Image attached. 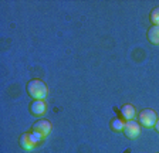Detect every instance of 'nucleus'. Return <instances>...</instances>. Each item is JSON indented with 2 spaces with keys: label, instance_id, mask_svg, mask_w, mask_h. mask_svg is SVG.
<instances>
[{
  "label": "nucleus",
  "instance_id": "f257e3e1",
  "mask_svg": "<svg viewBox=\"0 0 159 153\" xmlns=\"http://www.w3.org/2000/svg\"><path fill=\"white\" fill-rule=\"evenodd\" d=\"M27 92L34 101H44L48 95V88L41 80H31L27 84Z\"/></svg>",
  "mask_w": 159,
  "mask_h": 153
},
{
  "label": "nucleus",
  "instance_id": "f03ea898",
  "mask_svg": "<svg viewBox=\"0 0 159 153\" xmlns=\"http://www.w3.org/2000/svg\"><path fill=\"white\" fill-rule=\"evenodd\" d=\"M41 139H43V136L40 133H36V132L24 133V135L20 136V146L24 150H33Z\"/></svg>",
  "mask_w": 159,
  "mask_h": 153
},
{
  "label": "nucleus",
  "instance_id": "7ed1b4c3",
  "mask_svg": "<svg viewBox=\"0 0 159 153\" xmlns=\"http://www.w3.org/2000/svg\"><path fill=\"white\" fill-rule=\"evenodd\" d=\"M138 119L142 126L152 128V126H155L156 120H158V115H156V112L152 109H143V111H141Z\"/></svg>",
  "mask_w": 159,
  "mask_h": 153
},
{
  "label": "nucleus",
  "instance_id": "20e7f679",
  "mask_svg": "<svg viewBox=\"0 0 159 153\" xmlns=\"http://www.w3.org/2000/svg\"><path fill=\"white\" fill-rule=\"evenodd\" d=\"M124 133L129 139H136L141 135V125L135 120H128L124 125Z\"/></svg>",
  "mask_w": 159,
  "mask_h": 153
},
{
  "label": "nucleus",
  "instance_id": "39448f33",
  "mask_svg": "<svg viewBox=\"0 0 159 153\" xmlns=\"http://www.w3.org/2000/svg\"><path fill=\"white\" fill-rule=\"evenodd\" d=\"M53 130V126H51V122L47 119H40L37 120L36 123L33 125V132L40 133L43 138H47Z\"/></svg>",
  "mask_w": 159,
  "mask_h": 153
},
{
  "label": "nucleus",
  "instance_id": "423d86ee",
  "mask_svg": "<svg viewBox=\"0 0 159 153\" xmlns=\"http://www.w3.org/2000/svg\"><path fill=\"white\" fill-rule=\"evenodd\" d=\"M30 112L33 113L34 116H41L47 112V105L44 101H33L30 105Z\"/></svg>",
  "mask_w": 159,
  "mask_h": 153
},
{
  "label": "nucleus",
  "instance_id": "0eeeda50",
  "mask_svg": "<svg viewBox=\"0 0 159 153\" xmlns=\"http://www.w3.org/2000/svg\"><path fill=\"white\" fill-rule=\"evenodd\" d=\"M121 115H122L124 119H126V122H128V120H134L136 116V111L132 105L126 103V105H124V107L121 108Z\"/></svg>",
  "mask_w": 159,
  "mask_h": 153
},
{
  "label": "nucleus",
  "instance_id": "6e6552de",
  "mask_svg": "<svg viewBox=\"0 0 159 153\" xmlns=\"http://www.w3.org/2000/svg\"><path fill=\"white\" fill-rule=\"evenodd\" d=\"M148 40L149 43L159 46V26H152L148 30Z\"/></svg>",
  "mask_w": 159,
  "mask_h": 153
},
{
  "label": "nucleus",
  "instance_id": "1a4fd4ad",
  "mask_svg": "<svg viewBox=\"0 0 159 153\" xmlns=\"http://www.w3.org/2000/svg\"><path fill=\"white\" fill-rule=\"evenodd\" d=\"M124 125H125V122L121 119H116V118L111 122V128H112L115 132H124Z\"/></svg>",
  "mask_w": 159,
  "mask_h": 153
},
{
  "label": "nucleus",
  "instance_id": "9d476101",
  "mask_svg": "<svg viewBox=\"0 0 159 153\" xmlns=\"http://www.w3.org/2000/svg\"><path fill=\"white\" fill-rule=\"evenodd\" d=\"M151 21L153 23V26H159V7L153 9L151 13Z\"/></svg>",
  "mask_w": 159,
  "mask_h": 153
},
{
  "label": "nucleus",
  "instance_id": "9b49d317",
  "mask_svg": "<svg viewBox=\"0 0 159 153\" xmlns=\"http://www.w3.org/2000/svg\"><path fill=\"white\" fill-rule=\"evenodd\" d=\"M155 129H156V132L159 133V119L156 120V123H155Z\"/></svg>",
  "mask_w": 159,
  "mask_h": 153
}]
</instances>
